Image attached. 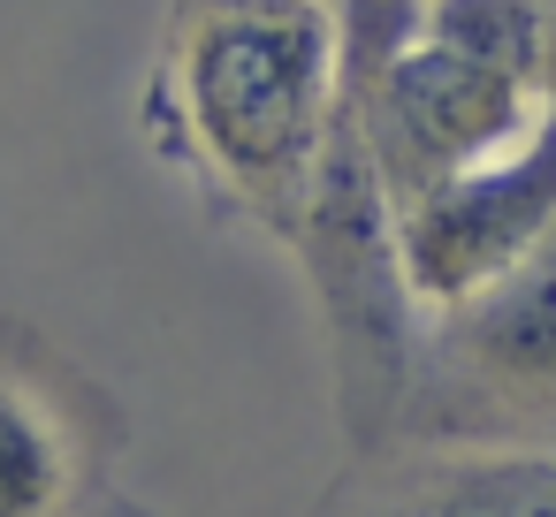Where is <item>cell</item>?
Masks as SVG:
<instances>
[{"instance_id": "6da1fadb", "label": "cell", "mask_w": 556, "mask_h": 517, "mask_svg": "<svg viewBox=\"0 0 556 517\" xmlns=\"http://www.w3.org/2000/svg\"><path fill=\"white\" fill-rule=\"evenodd\" d=\"M343 107V0H168L138 122L206 214L290 244Z\"/></svg>"}, {"instance_id": "7a4b0ae2", "label": "cell", "mask_w": 556, "mask_h": 517, "mask_svg": "<svg viewBox=\"0 0 556 517\" xmlns=\"http://www.w3.org/2000/svg\"><path fill=\"white\" fill-rule=\"evenodd\" d=\"M313 289L320 312V342H328V388H336V426L351 449H381L412 380V350L427 327V305L404 282V251H396V206L389 183L366 153L358 107L343 92L336 107V138L328 160L313 176V198L282 244Z\"/></svg>"}, {"instance_id": "3957f363", "label": "cell", "mask_w": 556, "mask_h": 517, "mask_svg": "<svg viewBox=\"0 0 556 517\" xmlns=\"http://www.w3.org/2000/svg\"><path fill=\"white\" fill-rule=\"evenodd\" d=\"M389 441L419 449L556 441V236L488 289L427 312Z\"/></svg>"}, {"instance_id": "277c9868", "label": "cell", "mask_w": 556, "mask_h": 517, "mask_svg": "<svg viewBox=\"0 0 556 517\" xmlns=\"http://www.w3.org/2000/svg\"><path fill=\"white\" fill-rule=\"evenodd\" d=\"M123 434V403L62 342L0 320V517H92Z\"/></svg>"}, {"instance_id": "5b68a950", "label": "cell", "mask_w": 556, "mask_h": 517, "mask_svg": "<svg viewBox=\"0 0 556 517\" xmlns=\"http://www.w3.org/2000/svg\"><path fill=\"white\" fill-rule=\"evenodd\" d=\"M548 236H556V122L548 115L495 160H472V168L396 198L404 282L427 312L488 289Z\"/></svg>"}, {"instance_id": "8992f818", "label": "cell", "mask_w": 556, "mask_h": 517, "mask_svg": "<svg viewBox=\"0 0 556 517\" xmlns=\"http://www.w3.org/2000/svg\"><path fill=\"white\" fill-rule=\"evenodd\" d=\"M313 517H556V441L533 449H351Z\"/></svg>"}, {"instance_id": "52a82bcc", "label": "cell", "mask_w": 556, "mask_h": 517, "mask_svg": "<svg viewBox=\"0 0 556 517\" xmlns=\"http://www.w3.org/2000/svg\"><path fill=\"white\" fill-rule=\"evenodd\" d=\"M541 115L556 122V0H548V16H541Z\"/></svg>"}, {"instance_id": "ba28073f", "label": "cell", "mask_w": 556, "mask_h": 517, "mask_svg": "<svg viewBox=\"0 0 556 517\" xmlns=\"http://www.w3.org/2000/svg\"><path fill=\"white\" fill-rule=\"evenodd\" d=\"M92 517H153V509H146V502H123V494H108Z\"/></svg>"}]
</instances>
